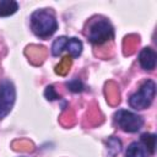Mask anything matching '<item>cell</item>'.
<instances>
[{
    "mask_svg": "<svg viewBox=\"0 0 157 157\" xmlns=\"http://www.w3.org/2000/svg\"><path fill=\"white\" fill-rule=\"evenodd\" d=\"M44 97L49 101V102H53V101H56V99H60V94L56 92V90L54 88L53 85H49L45 87L44 90Z\"/></svg>",
    "mask_w": 157,
    "mask_h": 157,
    "instance_id": "4fadbf2b",
    "label": "cell"
},
{
    "mask_svg": "<svg viewBox=\"0 0 157 157\" xmlns=\"http://www.w3.org/2000/svg\"><path fill=\"white\" fill-rule=\"evenodd\" d=\"M18 10V4L15 0H0V17L13 15Z\"/></svg>",
    "mask_w": 157,
    "mask_h": 157,
    "instance_id": "9c48e42d",
    "label": "cell"
},
{
    "mask_svg": "<svg viewBox=\"0 0 157 157\" xmlns=\"http://www.w3.org/2000/svg\"><path fill=\"white\" fill-rule=\"evenodd\" d=\"M156 140H157V136L155 134H150V132H145L140 136V142L145 146V148L147 150V152L151 156L156 151Z\"/></svg>",
    "mask_w": 157,
    "mask_h": 157,
    "instance_id": "8fae6325",
    "label": "cell"
},
{
    "mask_svg": "<svg viewBox=\"0 0 157 157\" xmlns=\"http://www.w3.org/2000/svg\"><path fill=\"white\" fill-rule=\"evenodd\" d=\"M151 155L147 152L145 146L140 141H132L125 151V157H150Z\"/></svg>",
    "mask_w": 157,
    "mask_h": 157,
    "instance_id": "ba28073f",
    "label": "cell"
},
{
    "mask_svg": "<svg viewBox=\"0 0 157 157\" xmlns=\"http://www.w3.org/2000/svg\"><path fill=\"white\" fill-rule=\"evenodd\" d=\"M65 85H66L67 90L74 92V93H80V92H82L85 90V85L80 78H72V80L67 81Z\"/></svg>",
    "mask_w": 157,
    "mask_h": 157,
    "instance_id": "7c38bea8",
    "label": "cell"
},
{
    "mask_svg": "<svg viewBox=\"0 0 157 157\" xmlns=\"http://www.w3.org/2000/svg\"><path fill=\"white\" fill-rule=\"evenodd\" d=\"M16 102V87L9 78L0 81V120L6 118Z\"/></svg>",
    "mask_w": 157,
    "mask_h": 157,
    "instance_id": "8992f818",
    "label": "cell"
},
{
    "mask_svg": "<svg viewBox=\"0 0 157 157\" xmlns=\"http://www.w3.org/2000/svg\"><path fill=\"white\" fill-rule=\"evenodd\" d=\"M82 49H83V44L78 38L60 36L54 39L50 48V53L53 56H59L64 52H67L72 59H76L81 55Z\"/></svg>",
    "mask_w": 157,
    "mask_h": 157,
    "instance_id": "277c9868",
    "label": "cell"
},
{
    "mask_svg": "<svg viewBox=\"0 0 157 157\" xmlns=\"http://www.w3.org/2000/svg\"><path fill=\"white\" fill-rule=\"evenodd\" d=\"M137 60H139L140 66L145 71H152L155 70L156 64H157V54L155 49H152L151 47H145L140 50Z\"/></svg>",
    "mask_w": 157,
    "mask_h": 157,
    "instance_id": "52a82bcc",
    "label": "cell"
},
{
    "mask_svg": "<svg viewBox=\"0 0 157 157\" xmlns=\"http://www.w3.org/2000/svg\"><path fill=\"white\" fill-rule=\"evenodd\" d=\"M114 121L119 129L129 134H135L144 126V118L128 109H118L114 113Z\"/></svg>",
    "mask_w": 157,
    "mask_h": 157,
    "instance_id": "5b68a950",
    "label": "cell"
},
{
    "mask_svg": "<svg viewBox=\"0 0 157 157\" xmlns=\"http://www.w3.org/2000/svg\"><path fill=\"white\" fill-rule=\"evenodd\" d=\"M156 96V83L153 80H145L139 90L129 97V105L135 110H144L148 108Z\"/></svg>",
    "mask_w": 157,
    "mask_h": 157,
    "instance_id": "3957f363",
    "label": "cell"
},
{
    "mask_svg": "<svg viewBox=\"0 0 157 157\" xmlns=\"http://www.w3.org/2000/svg\"><path fill=\"white\" fill-rule=\"evenodd\" d=\"M29 22H31V29L34 33V36L42 39L53 36L59 27L54 12L48 9H40L33 11Z\"/></svg>",
    "mask_w": 157,
    "mask_h": 157,
    "instance_id": "6da1fadb",
    "label": "cell"
},
{
    "mask_svg": "<svg viewBox=\"0 0 157 157\" xmlns=\"http://www.w3.org/2000/svg\"><path fill=\"white\" fill-rule=\"evenodd\" d=\"M88 42L93 45H103L114 39V27L104 17H94L88 22L85 32Z\"/></svg>",
    "mask_w": 157,
    "mask_h": 157,
    "instance_id": "7a4b0ae2",
    "label": "cell"
},
{
    "mask_svg": "<svg viewBox=\"0 0 157 157\" xmlns=\"http://www.w3.org/2000/svg\"><path fill=\"white\" fill-rule=\"evenodd\" d=\"M121 150H123V144L119 137L110 136L107 140V151H108L109 157H115L117 155L121 152Z\"/></svg>",
    "mask_w": 157,
    "mask_h": 157,
    "instance_id": "30bf717a",
    "label": "cell"
}]
</instances>
